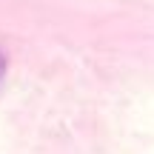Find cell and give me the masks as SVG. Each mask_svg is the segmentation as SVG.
I'll use <instances>...</instances> for the list:
<instances>
[{
	"mask_svg": "<svg viewBox=\"0 0 154 154\" xmlns=\"http://www.w3.org/2000/svg\"><path fill=\"white\" fill-rule=\"evenodd\" d=\"M3 74H6V57L0 54V80H3Z\"/></svg>",
	"mask_w": 154,
	"mask_h": 154,
	"instance_id": "1",
	"label": "cell"
}]
</instances>
